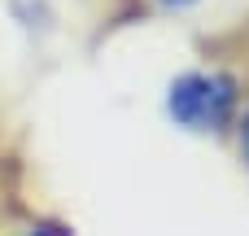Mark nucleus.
Instances as JSON below:
<instances>
[{
  "label": "nucleus",
  "instance_id": "20e7f679",
  "mask_svg": "<svg viewBox=\"0 0 249 236\" xmlns=\"http://www.w3.org/2000/svg\"><path fill=\"white\" fill-rule=\"evenodd\" d=\"M228 145L236 149L241 166L249 171V101H245V109H241V118H236V127H232V140H228Z\"/></svg>",
  "mask_w": 249,
  "mask_h": 236
},
{
  "label": "nucleus",
  "instance_id": "39448f33",
  "mask_svg": "<svg viewBox=\"0 0 249 236\" xmlns=\"http://www.w3.org/2000/svg\"><path fill=\"white\" fill-rule=\"evenodd\" d=\"M0 180H4V153H0ZM0 188H4V184H0ZM0 219H4V215H0Z\"/></svg>",
  "mask_w": 249,
  "mask_h": 236
},
{
  "label": "nucleus",
  "instance_id": "f257e3e1",
  "mask_svg": "<svg viewBox=\"0 0 249 236\" xmlns=\"http://www.w3.org/2000/svg\"><path fill=\"white\" fill-rule=\"evenodd\" d=\"M249 101V79L241 66L223 57H206L197 66H184L179 74L166 79L162 109L166 118L188 131V136H210V140H232V127Z\"/></svg>",
  "mask_w": 249,
  "mask_h": 236
},
{
  "label": "nucleus",
  "instance_id": "f03ea898",
  "mask_svg": "<svg viewBox=\"0 0 249 236\" xmlns=\"http://www.w3.org/2000/svg\"><path fill=\"white\" fill-rule=\"evenodd\" d=\"M136 18L223 44L249 26V0H127Z\"/></svg>",
  "mask_w": 249,
  "mask_h": 236
},
{
  "label": "nucleus",
  "instance_id": "7ed1b4c3",
  "mask_svg": "<svg viewBox=\"0 0 249 236\" xmlns=\"http://www.w3.org/2000/svg\"><path fill=\"white\" fill-rule=\"evenodd\" d=\"M0 236H74V232L53 215H4Z\"/></svg>",
  "mask_w": 249,
  "mask_h": 236
}]
</instances>
